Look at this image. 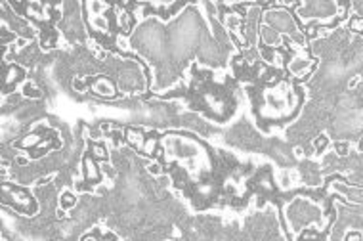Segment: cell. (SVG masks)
<instances>
[{
	"mask_svg": "<svg viewBox=\"0 0 363 241\" xmlns=\"http://www.w3.org/2000/svg\"><path fill=\"white\" fill-rule=\"evenodd\" d=\"M289 223L293 232L306 228L310 224L321 223V209L308 199H296L289 207Z\"/></svg>",
	"mask_w": 363,
	"mask_h": 241,
	"instance_id": "6da1fadb",
	"label": "cell"
},
{
	"mask_svg": "<svg viewBox=\"0 0 363 241\" xmlns=\"http://www.w3.org/2000/svg\"><path fill=\"white\" fill-rule=\"evenodd\" d=\"M337 12V6L335 4H329V2H310L304 8H301V18L302 19H312V18H321L329 19L331 16H335Z\"/></svg>",
	"mask_w": 363,
	"mask_h": 241,
	"instance_id": "7a4b0ae2",
	"label": "cell"
},
{
	"mask_svg": "<svg viewBox=\"0 0 363 241\" xmlns=\"http://www.w3.org/2000/svg\"><path fill=\"white\" fill-rule=\"evenodd\" d=\"M331 190L338 191V194H342V196H346L348 199H352V201L363 203V190H357V188H348V186L340 184V182H335V184L331 186Z\"/></svg>",
	"mask_w": 363,
	"mask_h": 241,
	"instance_id": "3957f363",
	"label": "cell"
}]
</instances>
